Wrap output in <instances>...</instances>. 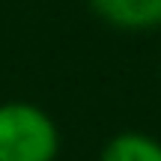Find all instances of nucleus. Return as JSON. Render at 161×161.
Masks as SVG:
<instances>
[{"mask_svg":"<svg viewBox=\"0 0 161 161\" xmlns=\"http://www.w3.org/2000/svg\"><path fill=\"white\" fill-rule=\"evenodd\" d=\"M60 128L33 102L0 104V161H57Z\"/></svg>","mask_w":161,"mask_h":161,"instance_id":"f257e3e1","label":"nucleus"},{"mask_svg":"<svg viewBox=\"0 0 161 161\" xmlns=\"http://www.w3.org/2000/svg\"><path fill=\"white\" fill-rule=\"evenodd\" d=\"M92 12L104 24L128 33L161 27V0H90Z\"/></svg>","mask_w":161,"mask_h":161,"instance_id":"f03ea898","label":"nucleus"},{"mask_svg":"<svg viewBox=\"0 0 161 161\" xmlns=\"http://www.w3.org/2000/svg\"><path fill=\"white\" fill-rule=\"evenodd\" d=\"M98 161H161V140L143 131H122L104 143Z\"/></svg>","mask_w":161,"mask_h":161,"instance_id":"7ed1b4c3","label":"nucleus"}]
</instances>
